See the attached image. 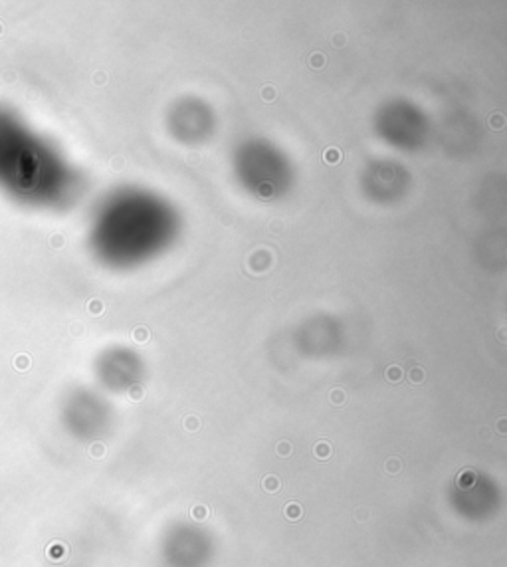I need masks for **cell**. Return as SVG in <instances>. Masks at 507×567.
Here are the masks:
<instances>
[{
	"instance_id": "3957f363",
	"label": "cell",
	"mask_w": 507,
	"mask_h": 567,
	"mask_svg": "<svg viewBox=\"0 0 507 567\" xmlns=\"http://www.w3.org/2000/svg\"><path fill=\"white\" fill-rule=\"evenodd\" d=\"M386 378L391 379V381H399V379L403 378V371H401V368H391L386 371Z\"/></svg>"
},
{
	"instance_id": "9c48e42d",
	"label": "cell",
	"mask_w": 507,
	"mask_h": 567,
	"mask_svg": "<svg viewBox=\"0 0 507 567\" xmlns=\"http://www.w3.org/2000/svg\"><path fill=\"white\" fill-rule=\"evenodd\" d=\"M198 421L197 419H187V429H197Z\"/></svg>"
},
{
	"instance_id": "6da1fadb",
	"label": "cell",
	"mask_w": 507,
	"mask_h": 567,
	"mask_svg": "<svg viewBox=\"0 0 507 567\" xmlns=\"http://www.w3.org/2000/svg\"><path fill=\"white\" fill-rule=\"evenodd\" d=\"M64 189L54 153L19 115L0 105V190L20 203H52Z\"/></svg>"
},
{
	"instance_id": "ba28073f",
	"label": "cell",
	"mask_w": 507,
	"mask_h": 567,
	"mask_svg": "<svg viewBox=\"0 0 507 567\" xmlns=\"http://www.w3.org/2000/svg\"><path fill=\"white\" fill-rule=\"evenodd\" d=\"M489 125H494V127H504V117L501 115H496L494 117V123H489Z\"/></svg>"
},
{
	"instance_id": "8992f818",
	"label": "cell",
	"mask_w": 507,
	"mask_h": 567,
	"mask_svg": "<svg viewBox=\"0 0 507 567\" xmlns=\"http://www.w3.org/2000/svg\"><path fill=\"white\" fill-rule=\"evenodd\" d=\"M411 379H413L414 383H421V381H423V369H413V371H411Z\"/></svg>"
},
{
	"instance_id": "7a4b0ae2",
	"label": "cell",
	"mask_w": 507,
	"mask_h": 567,
	"mask_svg": "<svg viewBox=\"0 0 507 567\" xmlns=\"http://www.w3.org/2000/svg\"><path fill=\"white\" fill-rule=\"evenodd\" d=\"M323 159H325V163H339L341 162V152L339 150H335V147H329L328 152H325V155H323Z\"/></svg>"
},
{
	"instance_id": "277c9868",
	"label": "cell",
	"mask_w": 507,
	"mask_h": 567,
	"mask_svg": "<svg viewBox=\"0 0 507 567\" xmlns=\"http://www.w3.org/2000/svg\"><path fill=\"white\" fill-rule=\"evenodd\" d=\"M310 64L313 68H321L325 64V58H323V54H313V56H311Z\"/></svg>"
},
{
	"instance_id": "52a82bcc",
	"label": "cell",
	"mask_w": 507,
	"mask_h": 567,
	"mask_svg": "<svg viewBox=\"0 0 507 567\" xmlns=\"http://www.w3.org/2000/svg\"><path fill=\"white\" fill-rule=\"evenodd\" d=\"M262 97L266 102H270V100L276 97V90L273 87H263Z\"/></svg>"
},
{
	"instance_id": "30bf717a",
	"label": "cell",
	"mask_w": 507,
	"mask_h": 567,
	"mask_svg": "<svg viewBox=\"0 0 507 567\" xmlns=\"http://www.w3.org/2000/svg\"><path fill=\"white\" fill-rule=\"evenodd\" d=\"M290 453V445H286V443H282L280 445V454H288Z\"/></svg>"
},
{
	"instance_id": "5b68a950",
	"label": "cell",
	"mask_w": 507,
	"mask_h": 567,
	"mask_svg": "<svg viewBox=\"0 0 507 567\" xmlns=\"http://www.w3.org/2000/svg\"><path fill=\"white\" fill-rule=\"evenodd\" d=\"M147 338H149V331L145 330V328H137L135 330V340L139 341H147Z\"/></svg>"
}]
</instances>
